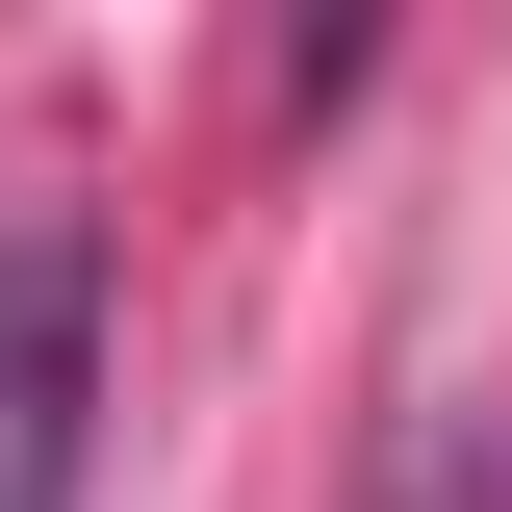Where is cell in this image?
<instances>
[{
  "mask_svg": "<svg viewBox=\"0 0 512 512\" xmlns=\"http://www.w3.org/2000/svg\"><path fill=\"white\" fill-rule=\"evenodd\" d=\"M77 436H103V256L0 231V512H77Z\"/></svg>",
  "mask_w": 512,
  "mask_h": 512,
  "instance_id": "obj_1",
  "label": "cell"
}]
</instances>
